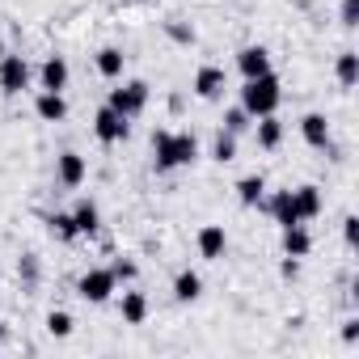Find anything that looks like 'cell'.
Masks as SVG:
<instances>
[{"mask_svg":"<svg viewBox=\"0 0 359 359\" xmlns=\"http://www.w3.org/2000/svg\"><path fill=\"white\" fill-rule=\"evenodd\" d=\"M279 102H283V89H279V76H275V72L254 76V81H245V85H241V110H245L250 118L275 114V110H279Z\"/></svg>","mask_w":359,"mask_h":359,"instance_id":"6da1fadb","label":"cell"},{"mask_svg":"<svg viewBox=\"0 0 359 359\" xmlns=\"http://www.w3.org/2000/svg\"><path fill=\"white\" fill-rule=\"evenodd\" d=\"M114 275H110V266H89L81 279H76V296L81 300H89V304H106L110 296H114Z\"/></svg>","mask_w":359,"mask_h":359,"instance_id":"7a4b0ae2","label":"cell"},{"mask_svg":"<svg viewBox=\"0 0 359 359\" xmlns=\"http://www.w3.org/2000/svg\"><path fill=\"white\" fill-rule=\"evenodd\" d=\"M106 106L118 110V114H127V118H135V114L148 106V85H144V81H127V85L110 89V102H106Z\"/></svg>","mask_w":359,"mask_h":359,"instance_id":"3957f363","label":"cell"},{"mask_svg":"<svg viewBox=\"0 0 359 359\" xmlns=\"http://www.w3.org/2000/svg\"><path fill=\"white\" fill-rule=\"evenodd\" d=\"M93 135H97L102 144H118V140L131 135V118L118 114V110H110V106H102V110L93 114Z\"/></svg>","mask_w":359,"mask_h":359,"instance_id":"277c9868","label":"cell"},{"mask_svg":"<svg viewBox=\"0 0 359 359\" xmlns=\"http://www.w3.org/2000/svg\"><path fill=\"white\" fill-rule=\"evenodd\" d=\"M22 89H30V64L22 55H5L0 60V93L18 97Z\"/></svg>","mask_w":359,"mask_h":359,"instance_id":"5b68a950","label":"cell"},{"mask_svg":"<svg viewBox=\"0 0 359 359\" xmlns=\"http://www.w3.org/2000/svg\"><path fill=\"white\" fill-rule=\"evenodd\" d=\"M195 97H203V102H220L224 97V89H229V76H224V68H216V64H203L199 72H195Z\"/></svg>","mask_w":359,"mask_h":359,"instance_id":"8992f818","label":"cell"},{"mask_svg":"<svg viewBox=\"0 0 359 359\" xmlns=\"http://www.w3.org/2000/svg\"><path fill=\"white\" fill-rule=\"evenodd\" d=\"M85 173H89V165H85L81 152H60V156H55V177H60V187L76 191V187L85 182Z\"/></svg>","mask_w":359,"mask_h":359,"instance_id":"52a82bcc","label":"cell"},{"mask_svg":"<svg viewBox=\"0 0 359 359\" xmlns=\"http://www.w3.org/2000/svg\"><path fill=\"white\" fill-rule=\"evenodd\" d=\"M152 165H156V173H169V169H177L173 131H165V127H156V131H152Z\"/></svg>","mask_w":359,"mask_h":359,"instance_id":"ba28073f","label":"cell"},{"mask_svg":"<svg viewBox=\"0 0 359 359\" xmlns=\"http://www.w3.org/2000/svg\"><path fill=\"white\" fill-rule=\"evenodd\" d=\"M266 203V212H271V220L279 224V229H287V224H304L300 220V212H296V199H292V191H275L271 199H262Z\"/></svg>","mask_w":359,"mask_h":359,"instance_id":"9c48e42d","label":"cell"},{"mask_svg":"<svg viewBox=\"0 0 359 359\" xmlns=\"http://www.w3.org/2000/svg\"><path fill=\"white\" fill-rule=\"evenodd\" d=\"M237 68H241L245 81L266 76V72H271V51H266V47H241V51H237Z\"/></svg>","mask_w":359,"mask_h":359,"instance_id":"30bf717a","label":"cell"},{"mask_svg":"<svg viewBox=\"0 0 359 359\" xmlns=\"http://www.w3.org/2000/svg\"><path fill=\"white\" fill-rule=\"evenodd\" d=\"M68 60L64 55H47L43 60V68H39V81H43V89H51V93H64L68 89Z\"/></svg>","mask_w":359,"mask_h":359,"instance_id":"8fae6325","label":"cell"},{"mask_svg":"<svg viewBox=\"0 0 359 359\" xmlns=\"http://www.w3.org/2000/svg\"><path fill=\"white\" fill-rule=\"evenodd\" d=\"M224 250H229V233H224V224H203V229H199V254H203L208 262H220Z\"/></svg>","mask_w":359,"mask_h":359,"instance_id":"7c38bea8","label":"cell"},{"mask_svg":"<svg viewBox=\"0 0 359 359\" xmlns=\"http://www.w3.org/2000/svg\"><path fill=\"white\" fill-rule=\"evenodd\" d=\"M199 296H203V275H199V271L187 266V271L173 275V300H177V304H195Z\"/></svg>","mask_w":359,"mask_h":359,"instance_id":"4fadbf2b","label":"cell"},{"mask_svg":"<svg viewBox=\"0 0 359 359\" xmlns=\"http://www.w3.org/2000/svg\"><path fill=\"white\" fill-rule=\"evenodd\" d=\"M72 224H76L81 237H97V233H102V212H97V203H93V199H76Z\"/></svg>","mask_w":359,"mask_h":359,"instance_id":"5bb4252c","label":"cell"},{"mask_svg":"<svg viewBox=\"0 0 359 359\" xmlns=\"http://www.w3.org/2000/svg\"><path fill=\"white\" fill-rule=\"evenodd\" d=\"M34 114H39L43 123H64V118H68V102H64V93L43 89V93L34 97Z\"/></svg>","mask_w":359,"mask_h":359,"instance_id":"9a60e30c","label":"cell"},{"mask_svg":"<svg viewBox=\"0 0 359 359\" xmlns=\"http://www.w3.org/2000/svg\"><path fill=\"white\" fill-rule=\"evenodd\" d=\"M292 199H296V212H300V220L309 224V220H317L321 216V208H325V199H321V187H296L292 191Z\"/></svg>","mask_w":359,"mask_h":359,"instance_id":"2e32d148","label":"cell"},{"mask_svg":"<svg viewBox=\"0 0 359 359\" xmlns=\"http://www.w3.org/2000/svg\"><path fill=\"white\" fill-rule=\"evenodd\" d=\"M300 135H304L309 148H325V144H330V123H325V114H317V110L304 114V118H300Z\"/></svg>","mask_w":359,"mask_h":359,"instance_id":"e0dca14e","label":"cell"},{"mask_svg":"<svg viewBox=\"0 0 359 359\" xmlns=\"http://www.w3.org/2000/svg\"><path fill=\"white\" fill-rule=\"evenodd\" d=\"M118 313H123L127 325H144V321H148V296H144V292H123Z\"/></svg>","mask_w":359,"mask_h":359,"instance_id":"ac0fdd59","label":"cell"},{"mask_svg":"<svg viewBox=\"0 0 359 359\" xmlns=\"http://www.w3.org/2000/svg\"><path fill=\"white\" fill-rule=\"evenodd\" d=\"M237 199H241V208H258V203L266 199V177H262V173L241 177V182H237Z\"/></svg>","mask_w":359,"mask_h":359,"instance_id":"d6986e66","label":"cell"},{"mask_svg":"<svg viewBox=\"0 0 359 359\" xmlns=\"http://www.w3.org/2000/svg\"><path fill=\"white\" fill-rule=\"evenodd\" d=\"M93 64H97V72H102L106 81H118L123 68H127V55H123L118 47H102V51L93 55Z\"/></svg>","mask_w":359,"mask_h":359,"instance_id":"ffe728a7","label":"cell"},{"mask_svg":"<svg viewBox=\"0 0 359 359\" xmlns=\"http://www.w3.org/2000/svg\"><path fill=\"white\" fill-rule=\"evenodd\" d=\"M254 131H258V148H279L283 144V123L275 118V114H262V118H254Z\"/></svg>","mask_w":359,"mask_h":359,"instance_id":"44dd1931","label":"cell"},{"mask_svg":"<svg viewBox=\"0 0 359 359\" xmlns=\"http://www.w3.org/2000/svg\"><path fill=\"white\" fill-rule=\"evenodd\" d=\"M309 250H313L309 229H304V224H287V229H283V254H292V258H309Z\"/></svg>","mask_w":359,"mask_h":359,"instance_id":"7402d4cb","label":"cell"},{"mask_svg":"<svg viewBox=\"0 0 359 359\" xmlns=\"http://www.w3.org/2000/svg\"><path fill=\"white\" fill-rule=\"evenodd\" d=\"M334 76H338L342 89H355V85H359V55H355V51H342L338 64H334Z\"/></svg>","mask_w":359,"mask_h":359,"instance_id":"603a6c76","label":"cell"},{"mask_svg":"<svg viewBox=\"0 0 359 359\" xmlns=\"http://www.w3.org/2000/svg\"><path fill=\"white\" fill-rule=\"evenodd\" d=\"M173 148H177V165H195L199 161V140L191 131H173Z\"/></svg>","mask_w":359,"mask_h":359,"instance_id":"cb8c5ba5","label":"cell"},{"mask_svg":"<svg viewBox=\"0 0 359 359\" xmlns=\"http://www.w3.org/2000/svg\"><path fill=\"white\" fill-rule=\"evenodd\" d=\"M47 229H51V237H60V241H76V237H81L76 224H72V212H51V216H47Z\"/></svg>","mask_w":359,"mask_h":359,"instance_id":"d4e9b609","label":"cell"},{"mask_svg":"<svg viewBox=\"0 0 359 359\" xmlns=\"http://www.w3.org/2000/svg\"><path fill=\"white\" fill-rule=\"evenodd\" d=\"M212 156H216L220 165H229V161H237V135L220 127V135H216V144H212Z\"/></svg>","mask_w":359,"mask_h":359,"instance_id":"484cf974","label":"cell"},{"mask_svg":"<svg viewBox=\"0 0 359 359\" xmlns=\"http://www.w3.org/2000/svg\"><path fill=\"white\" fill-rule=\"evenodd\" d=\"M72 325H76L72 313H64V309H51V313H47V334H51V338H68Z\"/></svg>","mask_w":359,"mask_h":359,"instance_id":"4316f807","label":"cell"},{"mask_svg":"<svg viewBox=\"0 0 359 359\" xmlns=\"http://www.w3.org/2000/svg\"><path fill=\"white\" fill-rule=\"evenodd\" d=\"M254 127V118L241 110V106H233V110H224V131H233V135H241V131H250Z\"/></svg>","mask_w":359,"mask_h":359,"instance_id":"83f0119b","label":"cell"},{"mask_svg":"<svg viewBox=\"0 0 359 359\" xmlns=\"http://www.w3.org/2000/svg\"><path fill=\"white\" fill-rule=\"evenodd\" d=\"M110 275H114V283H135V275H140V266H135L131 258H118V262L110 266Z\"/></svg>","mask_w":359,"mask_h":359,"instance_id":"f1b7e54d","label":"cell"},{"mask_svg":"<svg viewBox=\"0 0 359 359\" xmlns=\"http://www.w3.org/2000/svg\"><path fill=\"white\" fill-rule=\"evenodd\" d=\"M165 34H169L173 43H182V47H191V43H195V26H182V22H169V26H165Z\"/></svg>","mask_w":359,"mask_h":359,"instance_id":"f546056e","label":"cell"},{"mask_svg":"<svg viewBox=\"0 0 359 359\" xmlns=\"http://www.w3.org/2000/svg\"><path fill=\"white\" fill-rule=\"evenodd\" d=\"M338 22H342L346 30L359 26V0H342V5H338Z\"/></svg>","mask_w":359,"mask_h":359,"instance_id":"4dcf8cb0","label":"cell"},{"mask_svg":"<svg viewBox=\"0 0 359 359\" xmlns=\"http://www.w3.org/2000/svg\"><path fill=\"white\" fill-rule=\"evenodd\" d=\"M18 271H22V279H26L30 287L39 283V258H34V254H22V262H18Z\"/></svg>","mask_w":359,"mask_h":359,"instance_id":"1f68e13d","label":"cell"},{"mask_svg":"<svg viewBox=\"0 0 359 359\" xmlns=\"http://www.w3.org/2000/svg\"><path fill=\"white\" fill-rule=\"evenodd\" d=\"M342 241H346L351 250L359 245V216H346V220H342Z\"/></svg>","mask_w":359,"mask_h":359,"instance_id":"d6a6232c","label":"cell"},{"mask_svg":"<svg viewBox=\"0 0 359 359\" xmlns=\"http://www.w3.org/2000/svg\"><path fill=\"white\" fill-rule=\"evenodd\" d=\"M279 275H283V279H296V275H300V258L283 254V266H279Z\"/></svg>","mask_w":359,"mask_h":359,"instance_id":"836d02e7","label":"cell"},{"mask_svg":"<svg viewBox=\"0 0 359 359\" xmlns=\"http://www.w3.org/2000/svg\"><path fill=\"white\" fill-rule=\"evenodd\" d=\"M355 338H359V317L342 321V342H355Z\"/></svg>","mask_w":359,"mask_h":359,"instance_id":"e575fe53","label":"cell"},{"mask_svg":"<svg viewBox=\"0 0 359 359\" xmlns=\"http://www.w3.org/2000/svg\"><path fill=\"white\" fill-rule=\"evenodd\" d=\"M0 346H5V321H0Z\"/></svg>","mask_w":359,"mask_h":359,"instance_id":"d590c367","label":"cell"},{"mask_svg":"<svg viewBox=\"0 0 359 359\" xmlns=\"http://www.w3.org/2000/svg\"><path fill=\"white\" fill-rule=\"evenodd\" d=\"M0 60H5V43H0Z\"/></svg>","mask_w":359,"mask_h":359,"instance_id":"8d00e7d4","label":"cell"}]
</instances>
